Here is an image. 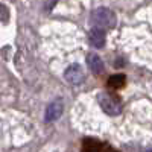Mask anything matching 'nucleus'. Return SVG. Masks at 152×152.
I'll list each match as a JSON object with an SVG mask.
<instances>
[{
  "mask_svg": "<svg viewBox=\"0 0 152 152\" xmlns=\"http://www.w3.org/2000/svg\"><path fill=\"white\" fill-rule=\"evenodd\" d=\"M91 24L100 29H111L116 26V14L108 8H97L91 12Z\"/></svg>",
  "mask_w": 152,
  "mask_h": 152,
  "instance_id": "obj_1",
  "label": "nucleus"
},
{
  "mask_svg": "<svg viewBox=\"0 0 152 152\" xmlns=\"http://www.w3.org/2000/svg\"><path fill=\"white\" fill-rule=\"evenodd\" d=\"M97 102H99L100 108H102L107 114H110V116H117V114L122 111L120 102L107 91H102V93L97 94Z\"/></svg>",
  "mask_w": 152,
  "mask_h": 152,
  "instance_id": "obj_2",
  "label": "nucleus"
},
{
  "mask_svg": "<svg viewBox=\"0 0 152 152\" xmlns=\"http://www.w3.org/2000/svg\"><path fill=\"white\" fill-rule=\"evenodd\" d=\"M62 111H64V102H62L61 99H55V100H52V102L47 105V108H46L44 120H46L47 123L58 120V119L61 117Z\"/></svg>",
  "mask_w": 152,
  "mask_h": 152,
  "instance_id": "obj_3",
  "label": "nucleus"
},
{
  "mask_svg": "<svg viewBox=\"0 0 152 152\" xmlns=\"http://www.w3.org/2000/svg\"><path fill=\"white\" fill-rule=\"evenodd\" d=\"M84 78H85V75H84V70L81 69L79 64H72L66 69L64 72V79L72 84V85H79L84 82Z\"/></svg>",
  "mask_w": 152,
  "mask_h": 152,
  "instance_id": "obj_4",
  "label": "nucleus"
},
{
  "mask_svg": "<svg viewBox=\"0 0 152 152\" xmlns=\"http://www.w3.org/2000/svg\"><path fill=\"white\" fill-rule=\"evenodd\" d=\"M88 40H90V43H91L96 49H102V47L105 46V40H107L104 29L93 26V28L90 29V32H88Z\"/></svg>",
  "mask_w": 152,
  "mask_h": 152,
  "instance_id": "obj_5",
  "label": "nucleus"
},
{
  "mask_svg": "<svg viewBox=\"0 0 152 152\" xmlns=\"http://www.w3.org/2000/svg\"><path fill=\"white\" fill-rule=\"evenodd\" d=\"M87 66L88 69H90L94 75H100V73H104V61L100 59V56H97L96 53H88L87 55Z\"/></svg>",
  "mask_w": 152,
  "mask_h": 152,
  "instance_id": "obj_6",
  "label": "nucleus"
},
{
  "mask_svg": "<svg viewBox=\"0 0 152 152\" xmlns=\"http://www.w3.org/2000/svg\"><path fill=\"white\" fill-rule=\"evenodd\" d=\"M113 88H120L125 85V76L123 75H114L110 78V82H108Z\"/></svg>",
  "mask_w": 152,
  "mask_h": 152,
  "instance_id": "obj_7",
  "label": "nucleus"
},
{
  "mask_svg": "<svg viewBox=\"0 0 152 152\" xmlns=\"http://www.w3.org/2000/svg\"><path fill=\"white\" fill-rule=\"evenodd\" d=\"M9 20V9L5 5H0V21L6 23Z\"/></svg>",
  "mask_w": 152,
  "mask_h": 152,
  "instance_id": "obj_8",
  "label": "nucleus"
}]
</instances>
